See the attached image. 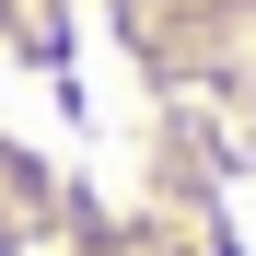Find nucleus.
Masks as SVG:
<instances>
[{"mask_svg":"<svg viewBox=\"0 0 256 256\" xmlns=\"http://www.w3.org/2000/svg\"><path fill=\"white\" fill-rule=\"evenodd\" d=\"M0 256H256V0H0Z\"/></svg>","mask_w":256,"mask_h":256,"instance_id":"1","label":"nucleus"}]
</instances>
